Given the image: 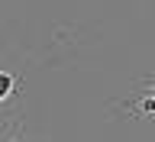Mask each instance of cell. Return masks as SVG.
Instances as JSON below:
<instances>
[{"label": "cell", "mask_w": 155, "mask_h": 142, "mask_svg": "<svg viewBox=\"0 0 155 142\" xmlns=\"http://www.w3.org/2000/svg\"><path fill=\"white\" fill-rule=\"evenodd\" d=\"M10 94H13V74L0 71V100H7Z\"/></svg>", "instance_id": "obj_1"}]
</instances>
